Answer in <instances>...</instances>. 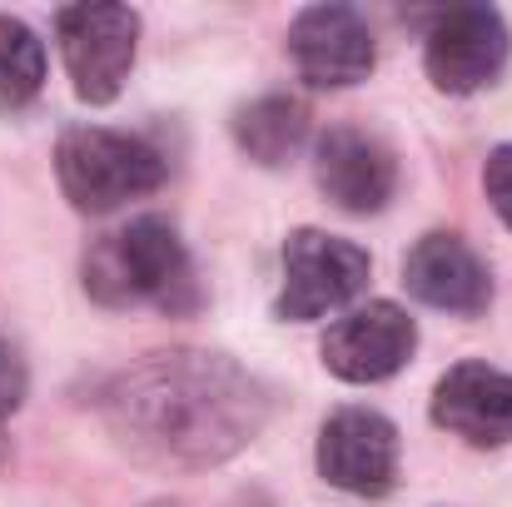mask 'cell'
Listing matches in <instances>:
<instances>
[{
  "label": "cell",
  "instance_id": "1",
  "mask_svg": "<svg viewBox=\"0 0 512 507\" xmlns=\"http://www.w3.org/2000/svg\"><path fill=\"white\" fill-rule=\"evenodd\" d=\"M100 418L135 463L160 473H204L259 438L269 393L224 353L165 348L105 383Z\"/></svg>",
  "mask_w": 512,
  "mask_h": 507
},
{
  "label": "cell",
  "instance_id": "2",
  "mask_svg": "<svg viewBox=\"0 0 512 507\" xmlns=\"http://www.w3.org/2000/svg\"><path fill=\"white\" fill-rule=\"evenodd\" d=\"M85 294L100 309H160V314H189L199 309V284L184 239L170 219H135L85 249Z\"/></svg>",
  "mask_w": 512,
  "mask_h": 507
},
{
  "label": "cell",
  "instance_id": "3",
  "mask_svg": "<svg viewBox=\"0 0 512 507\" xmlns=\"http://www.w3.org/2000/svg\"><path fill=\"white\" fill-rule=\"evenodd\" d=\"M55 174L65 199L80 214H110L140 194H155L165 184V160L155 145L120 135V130H65L55 145Z\"/></svg>",
  "mask_w": 512,
  "mask_h": 507
},
{
  "label": "cell",
  "instance_id": "4",
  "mask_svg": "<svg viewBox=\"0 0 512 507\" xmlns=\"http://www.w3.org/2000/svg\"><path fill=\"white\" fill-rule=\"evenodd\" d=\"M55 35H60V55L75 80V95L85 105H110L130 80L140 15L130 5H65L55 10Z\"/></svg>",
  "mask_w": 512,
  "mask_h": 507
},
{
  "label": "cell",
  "instance_id": "5",
  "mask_svg": "<svg viewBox=\"0 0 512 507\" xmlns=\"http://www.w3.org/2000/svg\"><path fill=\"white\" fill-rule=\"evenodd\" d=\"M368 284V254L324 229H294L284 244V289L274 314L289 324H309L358 299Z\"/></svg>",
  "mask_w": 512,
  "mask_h": 507
},
{
  "label": "cell",
  "instance_id": "6",
  "mask_svg": "<svg viewBox=\"0 0 512 507\" xmlns=\"http://www.w3.org/2000/svg\"><path fill=\"white\" fill-rule=\"evenodd\" d=\"M428 80L443 95H473L508 65V25L493 5H453L433 20L423 50Z\"/></svg>",
  "mask_w": 512,
  "mask_h": 507
},
{
  "label": "cell",
  "instance_id": "7",
  "mask_svg": "<svg viewBox=\"0 0 512 507\" xmlns=\"http://www.w3.org/2000/svg\"><path fill=\"white\" fill-rule=\"evenodd\" d=\"M319 473L353 498H383L398 478V428L373 408H339L319 433Z\"/></svg>",
  "mask_w": 512,
  "mask_h": 507
},
{
  "label": "cell",
  "instance_id": "8",
  "mask_svg": "<svg viewBox=\"0 0 512 507\" xmlns=\"http://www.w3.org/2000/svg\"><path fill=\"white\" fill-rule=\"evenodd\" d=\"M289 55H294V70L319 90H343V85L368 80L378 60L373 30L353 5H309L289 30Z\"/></svg>",
  "mask_w": 512,
  "mask_h": 507
},
{
  "label": "cell",
  "instance_id": "9",
  "mask_svg": "<svg viewBox=\"0 0 512 507\" xmlns=\"http://www.w3.org/2000/svg\"><path fill=\"white\" fill-rule=\"evenodd\" d=\"M418 348V329L413 319L378 299L368 309H353L348 319H339L329 334H324V368L343 378V383H383L393 378Z\"/></svg>",
  "mask_w": 512,
  "mask_h": 507
},
{
  "label": "cell",
  "instance_id": "10",
  "mask_svg": "<svg viewBox=\"0 0 512 507\" xmlns=\"http://www.w3.org/2000/svg\"><path fill=\"white\" fill-rule=\"evenodd\" d=\"M403 284L428 309L463 314V319L493 304V274L458 234H423L403 259Z\"/></svg>",
  "mask_w": 512,
  "mask_h": 507
},
{
  "label": "cell",
  "instance_id": "11",
  "mask_svg": "<svg viewBox=\"0 0 512 507\" xmlns=\"http://www.w3.org/2000/svg\"><path fill=\"white\" fill-rule=\"evenodd\" d=\"M433 423L473 448L512 443V373L488 363H458L433 388Z\"/></svg>",
  "mask_w": 512,
  "mask_h": 507
},
{
  "label": "cell",
  "instance_id": "12",
  "mask_svg": "<svg viewBox=\"0 0 512 507\" xmlns=\"http://www.w3.org/2000/svg\"><path fill=\"white\" fill-rule=\"evenodd\" d=\"M314 179L343 214H378L393 199L398 165L373 135L353 125H334L314 145Z\"/></svg>",
  "mask_w": 512,
  "mask_h": 507
},
{
  "label": "cell",
  "instance_id": "13",
  "mask_svg": "<svg viewBox=\"0 0 512 507\" xmlns=\"http://www.w3.org/2000/svg\"><path fill=\"white\" fill-rule=\"evenodd\" d=\"M309 135V110L294 95H259L234 115V140L254 165H289Z\"/></svg>",
  "mask_w": 512,
  "mask_h": 507
},
{
  "label": "cell",
  "instance_id": "14",
  "mask_svg": "<svg viewBox=\"0 0 512 507\" xmlns=\"http://www.w3.org/2000/svg\"><path fill=\"white\" fill-rule=\"evenodd\" d=\"M45 90V45L15 15H0V115H20Z\"/></svg>",
  "mask_w": 512,
  "mask_h": 507
},
{
  "label": "cell",
  "instance_id": "15",
  "mask_svg": "<svg viewBox=\"0 0 512 507\" xmlns=\"http://www.w3.org/2000/svg\"><path fill=\"white\" fill-rule=\"evenodd\" d=\"M20 403H25V363H20V353H15V343L0 334V468H5V458H10V443H5V423L20 413Z\"/></svg>",
  "mask_w": 512,
  "mask_h": 507
},
{
  "label": "cell",
  "instance_id": "16",
  "mask_svg": "<svg viewBox=\"0 0 512 507\" xmlns=\"http://www.w3.org/2000/svg\"><path fill=\"white\" fill-rule=\"evenodd\" d=\"M483 189H488L498 219L512 229V145H498V150L488 155V165H483Z\"/></svg>",
  "mask_w": 512,
  "mask_h": 507
},
{
  "label": "cell",
  "instance_id": "17",
  "mask_svg": "<svg viewBox=\"0 0 512 507\" xmlns=\"http://www.w3.org/2000/svg\"><path fill=\"white\" fill-rule=\"evenodd\" d=\"M150 507H179V503H150Z\"/></svg>",
  "mask_w": 512,
  "mask_h": 507
}]
</instances>
